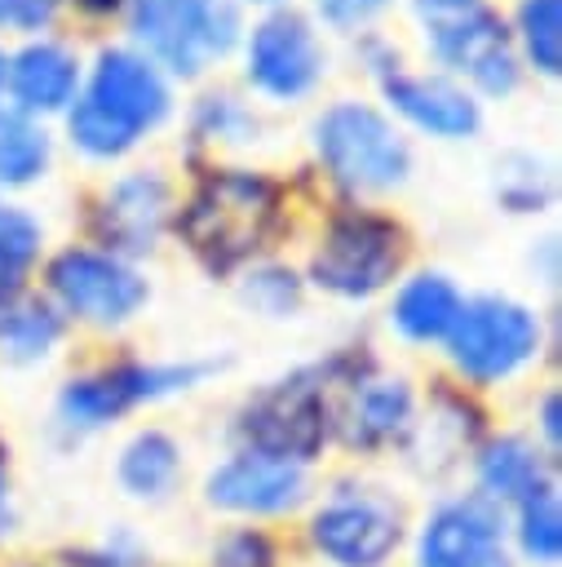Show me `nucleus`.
Wrapping results in <instances>:
<instances>
[{
    "mask_svg": "<svg viewBox=\"0 0 562 567\" xmlns=\"http://www.w3.org/2000/svg\"><path fill=\"white\" fill-rule=\"evenodd\" d=\"M279 217L283 195L266 173L208 168L177 213V235L212 275H226L270 244Z\"/></svg>",
    "mask_w": 562,
    "mask_h": 567,
    "instance_id": "f257e3e1",
    "label": "nucleus"
},
{
    "mask_svg": "<svg viewBox=\"0 0 562 567\" xmlns=\"http://www.w3.org/2000/svg\"><path fill=\"white\" fill-rule=\"evenodd\" d=\"M168 115V84L137 49H102L84 89L66 106L71 142L93 159L133 151Z\"/></svg>",
    "mask_w": 562,
    "mask_h": 567,
    "instance_id": "f03ea898",
    "label": "nucleus"
},
{
    "mask_svg": "<svg viewBox=\"0 0 562 567\" xmlns=\"http://www.w3.org/2000/svg\"><path fill=\"white\" fill-rule=\"evenodd\" d=\"M332 381H336V359L270 381L243 403L235 434L243 439V447L310 465L332 439V403H327Z\"/></svg>",
    "mask_w": 562,
    "mask_h": 567,
    "instance_id": "7ed1b4c3",
    "label": "nucleus"
},
{
    "mask_svg": "<svg viewBox=\"0 0 562 567\" xmlns=\"http://www.w3.org/2000/svg\"><path fill=\"white\" fill-rule=\"evenodd\" d=\"M133 40L155 66L199 75L239 40V0H128Z\"/></svg>",
    "mask_w": 562,
    "mask_h": 567,
    "instance_id": "20e7f679",
    "label": "nucleus"
},
{
    "mask_svg": "<svg viewBox=\"0 0 562 567\" xmlns=\"http://www.w3.org/2000/svg\"><path fill=\"white\" fill-rule=\"evenodd\" d=\"M314 151L345 190H389L412 173L407 137L367 102H336L314 124Z\"/></svg>",
    "mask_w": 562,
    "mask_h": 567,
    "instance_id": "39448f33",
    "label": "nucleus"
},
{
    "mask_svg": "<svg viewBox=\"0 0 562 567\" xmlns=\"http://www.w3.org/2000/svg\"><path fill=\"white\" fill-rule=\"evenodd\" d=\"M403 226L367 213V208H345L327 221L314 257H310V284L332 292V297H372L381 292L398 266H403Z\"/></svg>",
    "mask_w": 562,
    "mask_h": 567,
    "instance_id": "423d86ee",
    "label": "nucleus"
},
{
    "mask_svg": "<svg viewBox=\"0 0 562 567\" xmlns=\"http://www.w3.org/2000/svg\"><path fill=\"white\" fill-rule=\"evenodd\" d=\"M447 354L451 363L478 381H504L540 350V319L509 297H469L456 310V323L447 328Z\"/></svg>",
    "mask_w": 562,
    "mask_h": 567,
    "instance_id": "0eeeda50",
    "label": "nucleus"
},
{
    "mask_svg": "<svg viewBox=\"0 0 562 567\" xmlns=\"http://www.w3.org/2000/svg\"><path fill=\"white\" fill-rule=\"evenodd\" d=\"M208 372H212V363H137V359L111 363V368L71 377L58 394V416L66 430H102L142 403L190 390Z\"/></svg>",
    "mask_w": 562,
    "mask_h": 567,
    "instance_id": "6e6552de",
    "label": "nucleus"
},
{
    "mask_svg": "<svg viewBox=\"0 0 562 567\" xmlns=\"http://www.w3.org/2000/svg\"><path fill=\"white\" fill-rule=\"evenodd\" d=\"M310 540L332 567H389L403 545V509L376 487H336L314 509Z\"/></svg>",
    "mask_w": 562,
    "mask_h": 567,
    "instance_id": "1a4fd4ad",
    "label": "nucleus"
},
{
    "mask_svg": "<svg viewBox=\"0 0 562 567\" xmlns=\"http://www.w3.org/2000/svg\"><path fill=\"white\" fill-rule=\"evenodd\" d=\"M49 292L62 315L97 328L128 323L150 297L146 279L124 257H111L102 248H62L49 261Z\"/></svg>",
    "mask_w": 562,
    "mask_h": 567,
    "instance_id": "9d476101",
    "label": "nucleus"
},
{
    "mask_svg": "<svg viewBox=\"0 0 562 567\" xmlns=\"http://www.w3.org/2000/svg\"><path fill=\"white\" fill-rule=\"evenodd\" d=\"M416 567H513L504 509L478 492L443 501L416 532Z\"/></svg>",
    "mask_w": 562,
    "mask_h": 567,
    "instance_id": "9b49d317",
    "label": "nucleus"
},
{
    "mask_svg": "<svg viewBox=\"0 0 562 567\" xmlns=\"http://www.w3.org/2000/svg\"><path fill=\"white\" fill-rule=\"evenodd\" d=\"M305 492H310L305 465L257 452V447H239L235 456L212 465L204 478L208 505H217L226 514H252V518L292 514L305 501Z\"/></svg>",
    "mask_w": 562,
    "mask_h": 567,
    "instance_id": "f8f14e48",
    "label": "nucleus"
},
{
    "mask_svg": "<svg viewBox=\"0 0 562 567\" xmlns=\"http://www.w3.org/2000/svg\"><path fill=\"white\" fill-rule=\"evenodd\" d=\"M425 40H429V53L443 66L469 75L482 93H491V97L513 93V84H518V53H513L504 18L491 13L487 4H478V9H469L460 18L429 22Z\"/></svg>",
    "mask_w": 562,
    "mask_h": 567,
    "instance_id": "ddd939ff",
    "label": "nucleus"
},
{
    "mask_svg": "<svg viewBox=\"0 0 562 567\" xmlns=\"http://www.w3.org/2000/svg\"><path fill=\"white\" fill-rule=\"evenodd\" d=\"M323 75V49L314 27L283 9L252 27L248 35V80L270 97H301Z\"/></svg>",
    "mask_w": 562,
    "mask_h": 567,
    "instance_id": "4468645a",
    "label": "nucleus"
},
{
    "mask_svg": "<svg viewBox=\"0 0 562 567\" xmlns=\"http://www.w3.org/2000/svg\"><path fill=\"white\" fill-rule=\"evenodd\" d=\"M168 182L155 168H137L119 182H111L93 208V235L106 244L111 257H142L159 244L168 226Z\"/></svg>",
    "mask_w": 562,
    "mask_h": 567,
    "instance_id": "2eb2a0df",
    "label": "nucleus"
},
{
    "mask_svg": "<svg viewBox=\"0 0 562 567\" xmlns=\"http://www.w3.org/2000/svg\"><path fill=\"white\" fill-rule=\"evenodd\" d=\"M345 385L350 399L341 412H332V434H341L350 447L376 452L412 430L416 403L403 377H381L372 368H358L354 377H345Z\"/></svg>",
    "mask_w": 562,
    "mask_h": 567,
    "instance_id": "dca6fc26",
    "label": "nucleus"
},
{
    "mask_svg": "<svg viewBox=\"0 0 562 567\" xmlns=\"http://www.w3.org/2000/svg\"><path fill=\"white\" fill-rule=\"evenodd\" d=\"M376 75H381L385 102L434 137H469L482 120L478 102L447 75H412V71H398V62Z\"/></svg>",
    "mask_w": 562,
    "mask_h": 567,
    "instance_id": "f3484780",
    "label": "nucleus"
},
{
    "mask_svg": "<svg viewBox=\"0 0 562 567\" xmlns=\"http://www.w3.org/2000/svg\"><path fill=\"white\" fill-rule=\"evenodd\" d=\"M4 84L13 93V106L27 111V115L66 111L80 93V62L58 40H31L27 49H18L9 58Z\"/></svg>",
    "mask_w": 562,
    "mask_h": 567,
    "instance_id": "a211bd4d",
    "label": "nucleus"
},
{
    "mask_svg": "<svg viewBox=\"0 0 562 567\" xmlns=\"http://www.w3.org/2000/svg\"><path fill=\"white\" fill-rule=\"evenodd\" d=\"M544 487H553V474L535 443L504 434L478 452V496H487L491 505H522Z\"/></svg>",
    "mask_w": 562,
    "mask_h": 567,
    "instance_id": "6ab92c4d",
    "label": "nucleus"
},
{
    "mask_svg": "<svg viewBox=\"0 0 562 567\" xmlns=\"http://www.w3.org/2000/svg\"><path fill=\"white\" fill-rule=\"evenodd\" d=\"M456 310H460V292L447 275L438 270H420L412 275L394 301H389V323L407 337V341H438L447 337V328L456 323Z\"/></svg>",
    "mask_w": 562,
    "mask_h": 567,
    "instance_id": "aec40b11",
    "label": "nucleus"
},
{
    "mask_svg": "<svg viewBox=\"0 0 562 567\" xmlns=\"http://www.w3.org/2000/svg\"><path fill=\"white\" fill-rule=\"evenodd\" d=\"M115 478L133 501H164L181 478V447L168 430H137L115 461Z\"/></svg>",
    "mask_w": 562,
    "mask_h": 567,
    "instance_id": "412c9836",
    "label": "nucleus"
},
{
    "mask_svg": "<svg viewBox=\"0 0 562 567\" xmlns=\"http://www.w3.org/2000/svg\"><path fill=\"white\" fill-rule=\"evenodd\" d=\"M62 341V310L44 297H22L0 315V354L13 363H35Z\"/></svg>",
    "mask_w": 562,
    "mask_h": 567,
    "instance_id": "4be33fe9",
    "label": "nucleus"
},
{
    "mask_svg": "<svg viewBox=\"0 0 562 567\" xmlns=\"http://www.w3.org/2000/svg\"><path fill=\"white\" fill-rule=\"evenodd\" d=\"M49 164V133L35 115L18 106H0V186H27Z\"/></svg>",
    "mask_w": 562,
    "mask_h": 567,
    "instance_id": "5701e85b",
    "label": "nucleus"
},
{
    "mask_svg": "<svg viewBox=\"0 0 562 567\" xmlns=\"http://www.w3.org/2000/svg\"><path fill=\"white\" fill-rule=\"evenodd\" d=\"M40 257V226L18 208H0V315L27 297V275Z\"/></svg>",
    "mask_w": 562,
    "mask_h": 567,
    "instance_id": "b1692460",
    "label": "nucleus"
},
{
    "mask_svg": "<svg viewBox=\"0 0 562 567\" xmlns=\"http://www.w3.org/2000/svg\"><path fill=\"white\" fill-rule=\"evenodd\" d=\"M518 523H513V540L518 554L535 567H553L562 558V505H558V487L535 492L531 501L513 505Z\"/></svg>",
    "mask_w": 562,
    "mask_h": 567,
    "instance_id": "393cba45",
    "label": "nucleus"
},
{
    "mask_svg": "<svg viewBox=\"0 0 562 567\" xmlns=\"http://www.w3.org/2000/svg\"><path fill=\"white\" fill-rule=\"evenodd\" d=\"M518 40L527 62L540 75H558L562 66V0H522L518 4Z\"/></svg>",
    "mask_w": 562,
    "mask_h": 567,
    "instance_id": "a878e982",
    "label": "nucleus"
},
{
    "mask_svg": "<svg viewBox=\"0 0 562 567\" xmlns=\"http://www.w3.org/2000/svg\"><path fill=\"white\" fill-rule=\"evenodd\" d=\"M239 292L266 319H288L301 306V279L288 266H257V270H248Z\"/></svg>",
    "mask_w": 562,
    "mask_h": 567,
    "instance_id": "bb28decb",
    "label": "nucleus"
},
{
    "mask_svg": "<svg viewBox=\"0 0 562 567\" xmlns=\"http://www.w3.org/2000/svg\"><path fill=\"white\" fill-rule=\"evenodd\" d=\"M208 567H279V549L261 527H235L212 545Z\"/></svg>",
    "mask_w": 562,
    "mask_h": 567,
    "instance_id": "cd10ccee",
    "label": "nucleus"
},
{
    "mask_svg": "<svg viewBox=\"0 0 562 567\" xmlns=\"http://www.w3.org/2000/svg\"><path fill=\"white\" fill-rule=\"evenodd\" d=\"M500 199L513 208V213H535L544 199H549V177L540 164L522 159V173H504L500 177Z\"/></svg>",
    "mask_w": 562,
    "mask_h": 567,
    "instance_id": "c85d7f7f",
    "label": "nucleus"
},
{
    "mask_svg": "<svg viewBox=\"0 0 562 567\" xmlns=\"http://www.w3.org/2000/svg\"><path fill=\"white\" fill-rule=\"evenodd\" d=\"M243 128H252V120L235 106V97H204V106H199V133L239 142Z\"/></svg>",
    "mask_w": 562,
    "mask_h": 567,
    "instance_id": "c756f323",
    "label": "nucleus"
},
{
    "mask_svg": "<svg viewBox=\"0 0 562 567\" xmlns=\"http://www.w3.org/2000/svg\"><path fill=\"white\" fill-rule=\"evenodd\" d=\"M62 0H0V31H40L53 22Z\"/></svg>",
    "mask_w": 562,
    "mask_h": 567,
    "instance_id": "7c9ffc66",
    "label": "nucleus"
},
{
    "mask_svg": "<svg viewBox=\"0 0 562 567\" xmlns=\"http://www.w3.org/2000/svg\"><path fill=\"white\" fill-rule=\"evenodd\" d=\"M389 0H314V9L323 13V22H332V27H363L367 18H376L381 9H385Z\"/></svg>",
    "mask_w": 562,
    "mask_h": 567,
    "instance_id": "2f4dec72",
    "label": "nucleus"
},
{
    "mask_svg": "<svg viewBox=\"0 0 562 567\" xmlns=\"http://www.w3.org/2000/svg\"><path fill=\"white\" fill-rule=\"evenodd\" d=\"M412 4H416V13L425 22H443V18H460V13L478 9L482 0H412Z\"/></svg>",
    "mask_w": 562,
    "mask_h": 567,
    "instance_id": "473e14b6",
    "label": "nucleus"
},
{
    "mask_svg": "<svg viewBox=\"0 0 562 567\" xmlns=\"http://www.w3.org/2000/svg\"><path fill=\"white\" fill-rule=\"evenodd\" d=\"M540 430H544L549 447H558V439H562V421H558V394H553V390H549L544 403H540Z\"/></svg>",
    "mask_w": 562,
    "mask_h": 567,
    "instance_id": "72a5a7b5",
    "label": "nucleus"
},
{
    "mask_svg": "<svg viewBox=\"0 0 562 567\" xmlns=\"http://www.w3.org/2000/svg\"><path fill=\"white\" fill-rule=\"evenodd\" d=\"M9 518H13V496H9V452L0 443V532H9Z\"/></svg>",
    "mask_w": 562,
    "mask_h": 567,
    "instance_id": "f704fd0d",
    "label": "nucleus"
},
{
    "mask_svg": "<svg viewBox=\"0 0 562 567\" xmlns=\"http://www.w3.org/2000/svg\"><path fill=\"white\" fill-rule=\"evenodd\" d=\"M80 9H89V13H111V9H119L124 0H75Z\"/></svg>",
    "mask_w": 562,
    "mask_h": 567,
    "instance_id": "c9c22d12",
    "label": "nucleus"
},
{
    "mask_svg": "<svg viewBox=\"0 0 562 567\" xmlns=\"http://www.w3.org/2000/svg\"><path fill=\"white\" fill-rule=\"evenodd\" d=\"M4 66H9V62H4V53H0V89H4Z\"/></svg>",
    "mask_w": 562,
    "mask_h": 567,
    "instance_id": "e433bc0d",
    "label": "nucleus"
},
{
    "mask_svg": "<svg viewBox=\"0 0 562 567\" xmlns=\"http://www.w3.org/2000/svg\"><path fill=\"white\" fill-rule=\"evenodd\" d=\"M261 4H274V0H261Z\"/></svg>",
    "mask_w": 562,
    "mask_h": 567,
    "instance_id": "4c0bfd02",
    "label": "nucleus"
}]
</instances>
